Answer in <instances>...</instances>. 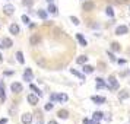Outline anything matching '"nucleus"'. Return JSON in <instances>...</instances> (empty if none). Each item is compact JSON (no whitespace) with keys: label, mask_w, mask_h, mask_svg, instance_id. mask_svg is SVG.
<instances>
[{"label":"nucleus","mask_w":130,"mask_h":124,"mask_svg":"<svg viewBox=\"0 0 130 124\" xmlns=\"http://www.w3.org/2000/svg\"><path fill=\"white\" fill-rule=\"evenodd\" d=\"M108 83H110V86L107 85V88H110V89H117L118 88V83H117V80H116V77L114 76L108 77Z\"/></svg>","instance_id":"obj_1"},{"label":"nucleus","mask_w":130,"mask_h":124,"mask_svg":"<svg viewBox=\"0 0 130 124\" xmlns=\"http://www.w3.org/2000/svg\"><path fill=\"white\" fill-rule=\"evenodd\" d=\"M10 89H12L13 94H21V92H22V85L15 82V83H12V85H10Z\"/></svg>","instance_id":"obj_2"},{"label":"nucleus","mask_w":130,"mask_h":124,"mask_svg":"<svg viewBox=\"0 0 130 124\" xmlns=\"http://www.w3.org/2000/svg\"><path fill=\"white\" fill-rule=\"evenodd\" d=\"M94 7H95L94 2H85V3H83V10H85V12H91V10H94Z\"/></svg>","instance_id":"obj_3"},{"label":"nucleus","mask_w":130,"mask_h":124,"mask_svg":"<svg viewBox=\"0 0 130 124\" xmlns=\"http://www.w3.org/2000/svg\"><path fill=\"white\" fill-rule=\"evenodd\" d=\"M0 44H2V47H5V48H10L13 45V42H12V40H10V38H3Z\"/></svg>","instance_id":"obj_4"},{"label":"nucleus","mask_w":130,"mask_h":124,"mask_svg":"<svg viewBox=\"0 0 130 124\" xmlns=\"http://www.w3.org/2000/svg\"><path fill=\"white\" fill-rule=\"evenodd\" d=\"M21 120H22V123H24V124H29L31 121H32V114L26 112V114H24V115H22V118H21Z\"/></svg>","instance_id":"obj_5"},{"label":"nucleus","mask_w":130,"mask_h":124,"mask_svg":"<svg viewBox=\"0 0 130 124\" xmlns=\"http://www.w3.org/2000/svg\"><path fill=\"white\" fill-rule=\"evenodd\" d=\"M116 34H117V35H124V34H127V26L120 25L117 29H116Z\"/></svg>","instance_id":"obj_6"},{"label":"nucleus","mask_w":130,"mask_h":124,"mask_svg":"<svg viewBox=\"0 0 130 124\" xmlns=\"http://www.w3.org/2000/svg\"><path fill=\"white\" fill-rule=\"evenodd\" d=\"M3 12L6 13V15H12V13L15 12V7H13L12 5H6V6L3 7Z\"/></svg>","instance_id":"obj_7"},{"label":"nucleus","mask_w":130,"mask_h":124,"mask_svg":"<svg viewBox=\"0 0 130 124\" xmlns=\"http://www.w3.org/2000/svg\"><path fill=\"white\" fill-rule=\"evenodd\" d=\"M28 102H29L31 105H37L38 104V96H35V95H28Z\"/></svg>","instance_id":"obj_8"},{"label":"nucleus","mask_w":130,"mask_h":124,"mask_svg":"<svg viewBox=\"0 0 130 124\" xmlns=\"http://www.w3.org/2000/svg\"><path fill=\"white\" fill-rule=\"evenodd\" d=\"M9 31H10V34H19V26L18 25H15V24H12L10 26H9Z\"/></svg>","instance_id":"obj_9"},{"label":"nucleus","mask_w":130,"mask_h":124,"mask_svg":"<svg viewBox=\"0 0 130 124\" xmlns=\"http://www.w3.org/2000/svg\"><path fill=\"white\" fill-rule=\"evenodd\" d=\"M57 115H59V118H63V120H66V118L69 117V112L66 111V110H60V111L57 112Z\"/></svg>","instance_id":"obj_10"},{"label":"nucleus","mask_w":130,"mask_h":124,"mask_svg":"<svg viewBox=\"0 0 130 124\" xmlns=\"http://www.w3.org/2000/svg\"><path fill=\"white\" fill-rule=\"evenodd\" d=\"M35 61H37V64H38V66H41V67H44V69L47 67V61H45L44 59H41V57H38V59H37Z\"/></svg>","instance_id":"obj_11"},{"label":"nucleus","mask_w":130,"mask_h":124,"mask_svg":"<svg viewBox=\"0 0 130 124\" xmlns=\"http://www.w3.org/2000/svg\"><path fill=\"white\" fill-rule=\"evenodd\" d=\"M92 101L96 102V104H104L105 102V98L104 96H92Z\"/></svg>","instance_id":"obj_12"},{"label":"nucleus","mask_w":130,"mask_h":124,"mask_svg":"<svg viewBox=\"0 0 130 124\" xmlns=\"http://www.w3.org/2000/svg\"><path fill=\"white\" fill-rule=\"evenodd\" d=\"M29 42H31V45H37V44L40 42V37L38 35H32L31 37V40H29Z\"/></svg>","instance_id":"obj_13"},{"label":"nucleus","mask_w":130,"mask_h":124,"mask_svg":"<svg viewBox=\"0 0 130 124\" xmlns=\"http://www.w3.org/2000/svg\"><path fill=\"white\" fill-rule=\"evenodd\" d=\"M24 79L25 80H31L32 79V72H31V69H26V72L24 73Z\"/></svg>","instance_id":"obj_14"},{"label":"nucleus","mask_w":130,"mask_h":124,"mask_svg":"<svg viewBox=\"0 0 130 124\" xmlns=\"http://www.w3.org/2000/svg\"><path fill=\"white\" fill-rule=\"evenodd\" d=\"M16 59H18V61H19V63H21V64H24V63H25L24 54L21 53V51H18V53H16Z\"/></svg>","instance_id":"obj_15"},{"label":"nucleus","mask_w":130,"mask_h":124,"mask_svg":"<svg viewBox=\"0 0 130 124\" xmlns=\"http://www.w3.org/2000/svg\"><path fill=\"white\" fill-rule=\"evenodd\" d=\"M118 98H120V99H127V98H129V92H127V91H121V92L118 94Z\"/></svg>","instance_id":"obj_16"},{"label":"nucleus","mask_w":130,"mask_h":124,"mask_svg":"<svg viewBox=\"0 0 130 124\" xmlns=\"http://www.w3.org/2000/svg\"><path fill=\"white\" fill-rule=\"evenodd\" d=\"M48 12L56 15V13H57V7L54 6V5H51V3H48Z\"/></svg>","instance_id":"obj_17"},{"label":"nucleus","mask_w":130,"mask_h":124,"mask_svg":"<svg viewBox=\"0 0 130 124\" xmlns=\"http://www.w3.org/2000/svg\"><path fill=\"white\" fill-rule=\"evenodd\" d=\"M56 99H57V101H61V102H64V101H67V95H64V94L56 95Z\"/></svg>","instance_id":"obj_18"},{"label":"nucleus","mask_w":130,"mask_h":124,"mask_svg":"<svg viewBox=\"0 0 130 124\" xmlns=\"http://www.w3.org/2000/svg\"><path fill=\"white\" fill-rule=\"evenodd\" d=\"M101 118H104V114H102L101 111H96V112L94 114V120H96V121H100Z\"/></svg>","instance_id":"obj_19"},{"label":"nucleus","mask_w":130,"mask_h":124,"mask_svg":"<svg viewBox=\"0 0 130 124\" xmlns=\"http://www.w3.org/2000/svg\"><path fill=\"white\" fill-rule=\"evenodd\" d=\"M86 61H88V57H86V56H80V57L77 59V63H79V64H85Z\"/></svg>","instance_id":"obj_20"},{"label":"nucleus","mask_w":130,"mask_h":124,"mask_svg":"<svg viewBox=\"0 0 130 124\" xmlns=\"http://www.w3.org/2000/svg\"><path fill=\"white\" fill-rule=\"evenodd\" d=\"M76 38H77V40H79V42H80V44H82L83 47H85V45H86V40H85V38H83V37L80 35V34H77V35H76Z\"/></svg>","instance_id":"obj_21"},{"label":"nucleus","mask_w":130,"mask_h":124,"mask_svg":"<svg viewBox=\"0 0 130 124\" xmlns=\"http://www.w3.org/2000/svg\"><path fill=\"white\" fill-rule=\"evenodd\" d=\"M96 83H98V85H96V88H105V86H107L102 79H96Z\"/></svg>","instance_id":"obj_22"},{"label":"nucleus","mask_w":130,"mask_h":124,"mask_svg":"<svg viewBox=\"0 0 130 124\" xmlns=\"http://www.w3.org/2000/svg\"><path fill=\"white\" fill-rule=\"evenodd\" d=\"M83 72H86V73H92V72H94V67H92V66H83Z\"/></svg>","instance_id":"obj_23"},{"label":"nucleus","mask_w":130,"mask_h":124,"mask_svg":"<svg viewBox=\"0 0 130 124\" xmlns=\"http://www.w3.org/2000/svg\"><path fill=\"white\" fill-rule=\"evenodd\" d=\"M38 16L41 19H47V12L45 10H38Z\"/></svg>","instance_id":"obj_24"},{"label":"nucleus","mask_w":130,"mask_h":124,"mask_svg":"<svg viewBox=\"0 0 130 124\" xmlns=\"http://www.w3.org/2000/svg\"><path fill=\"white\" fill-rule=\"evenodd\" d=\"M105 13L108 15V16H110V18H112V16H114V12H112V7H107V9H105Z\"/></svg>","instance_id":"obj_25"},{"label":"nucleus","mask_w":130,"mask_h":124,"mask_svg":"<svg viewBox=\"0 0 130 124\" xmlns=\"http://www.w3.org/2000/svg\"><path fill=\"white\" fill-rule=\"evenodd\" d=\"M31 89H32V91H34V92H35L37 95H38V96H41V91H40V89L37 88V86H34V85H31Z\"/></svg>","instance_id":"obj_26"},{"label":"nucleus","mask_w":130,"mask_h":124,"mask_svg":"<svg viewBox=\"0 0 130 124\" xmlns=\"http://www.w3.org/2000/svg\"><path fill=\"white\" fill-rule=\"evenodd\" d=\"M0 98H2V101L6 99V96H5V88L3 86H0Z\"/></svg>","instance_id":"obj_27"},{"label":"nucleus","mask_w":130,"mask_h":124,"mask_svg":"<svg viewBox=\"0 0 130 124\" xmlns=\"http://www.w3.org/2000/svg\"><path fill=\"white\" fill-rule=\"evenodd\" d=\"M111 48L114 50V51H120V45H118L117 42H112V44H111Z\"/></svg>","instance_id":"obj_28"},{"label":"nucleus","mask_w":130,"mask_h":124,"mask_svg":"<svg viewBox=\"0 0 130 124\" xmlns=\"http://www.w3.org/2000/svg\"><path fill=\"white\" fill-rule=\"evenodd\" d=\"M70 72L73 73V75H75V76H77V77H80V79H83V75H80V73H79V72H76L75 69H72Z\"/></svg>","instance_id":"obj_29"},{"label":"nucleus","mask_w":130,"mask_h":124,"mask_svg":"<svg viewBox=\"0 0 130 124\" xmlns=\"http://www.w3.org/2000/svg\"><path fill=\"white\" fill-rule=\"evenodd\" d=\"M70 21H72V22H73L75 25H79V24H80V22H79V19H77V18H75V16H72V18H70Z\"/></svg>","instance_id":"obj_30"},{"label":"nucleus","mask_w":130,"mask_h":124,"mask_svg":"<svg viewBox=\"0 0 130 124\" xmlns=\"http://www.w3.org/2000/svg\"><path fill=\"white\" fill-rule=\"evenodd\" d=\"M22 21H24L25 24H29V18H28L26 15H24V16H22Z\"/></svg>","instance_id":"obj_31"},{"label":"nucleus","mask_w":130,"mask_h":124,"mask_svg":"<svg viewBox=\"0 0 130 124\" xmlns=\"http://www.w3.org/2000/svg\"><path fill=\"white\" fill-rule=\"evenodd\" d=\"M45 110H47V111L53 110V104H47V105H45Z\"/></svg>","instance_id":"obj_32"},{"label":"nucleus","mask_w":130,"mask_h":124,"mask_svg":"<svg viewBox=\"0 0 130 124\" xmlns=\"http://www.w3.org/2000/svg\"><path fill=\"white\" fill-rule=\"evenodd\" d=\"M24 5H28V6H31V5H32V0H24Z\"/></svg>","instance_id":"obj_33"},{"label":"nucleus","mask_w":130,"mask_h":124,"mask_svg":"<svg viewBox=\"0 0 130 124\" xmlns=\"http://www.w3.org/2000/svg\"><path fill=\"white\" fill-rule=\"evenodd\" d=\"M108 57H110V59H111L112 61H114V60H116V57H114V54H112V53H108Z\"/></svg>","instance_id":"obj_34"},{"label":"nucleus","mask_w":130,"mask_h":124,"mask_svg":"<svg viewBox=\"0 0 130 124\" xmlns=\"http://www.w3.org/2000/svg\"><path fill=\"white\" fill-rule=\"evenodd\" d=\"M6 123H7L6 118H2V120H0V124H6Z\"/></svg>","instance_id":"obj_35"},{"label":"nucleus","mask_w":130,"mask_h":124,"mask_svg":"<svg viewBox=\"0 0 130 124\" xmlns=\"http://www.w3.org/2000/svg\"><path fill=\"white\" fill-rule=\"evenodd\" d=\"M88 124H100V123H98V121H96V120H92V121H89Z\"/></svg>","instance_id":"obj_36"},{"label":"nucleus","mask_w":130,"mask_h":124,"mask_svg":"<svg viewBox=\"0 0 130 124\" xmlns=\"http://www.w3.org/2000/svg\"><path fill=\"white\" fill-rule=\"evenodd\" d=\"M116 2H117L118 5H121V3H124V2H126V0H116Z\"/></svg>","instance_id":"obj_37"},{"label":"nucleus","mask_w":130,"mask_h":124,"mask_svg":"<svg viewBox=\"0 0 130 124\" xmlns=\"http://www.w3.org/2000/svg\"><path fill=\"white\" fill-rule=\"evenodd\" d=\"M48 124H57V123H56L54 120H51V121H48Z\"/></svg>","instance_id":"obj_38"},{"label":"nucleus","mask_w":130,"mask_h":124,"mask_svg":"<svg viewBox=\"0 0 130 124\" xmlns=\"http://www.w3.org/2000/svg\"><path fill=\"white\" fill-rule=\"evenodd\" d=\"M47 2H48V3H51V2H53V0H47Z\"/></svg>","instance_id":"obj_39"},{"label":"nucleus","mask_w":130,"mask_h":124,"mask_svg":"<svg viewBox=\"0 0 130 124\" xmlns=\"http://www.w3.org/2000/svg\"><path fill=\"white\" fill-rule=\"evenodd\" d=\"M0 48H2V44H0Z\"/></svg>","instance_id":"obj_40"},{"label":"nucleus","mask_w":130,"mask_h":124,"mask_svg":"<svg viewBox=\"0 0 130 124\" xmlns=\"http://www.w3.org/2000/svg\"><path fill=\"white\" fill-rule=\"evenodd\" d=\"M38 124H42V123H38Z\"/></svg>","instance_id":"obj_41"},{"label":"nucleus","mask_w":130,"mask_h":124,"mask_svg":"<svg viewBox=\"0 0 130 124\" xmlns=\"http://www.w3.org/2000/svg\"><path fill=\"white\" fill-rule=\"evenodd\" d=\"M0 28H2V25H0Z\"/></svg>","instance_id":"obj_42"}]
</instances>
